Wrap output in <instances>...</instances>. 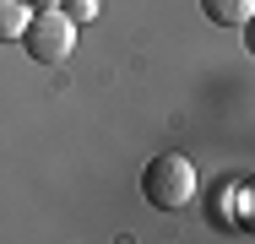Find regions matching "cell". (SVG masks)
<instances>
[{"label": "cell", "instance_id": "obj_3", "mask_svg": "<svg viewBox=\"0 0 255 244\" xmlns=\"http://www.w3.org/2000/svg\"><path fill=\"white\" fill-rule=\"evenodd\" d=\"M206 22H217V27H245L255 16V0H201Z\"/></svg>", "mask_w": 255, "mask_h": 244}, {"label": "cell", "instance_id": "obj_5", "mask_svg": "<svg viewBox=\"0 0 255 244\" xmlns=\"http://www.w3.org/2000/svg\"><path fill=\"white\" fill-rule=\"evenodd\" d=\"M65 16H71V22H93V16H98V0H71Z\"/></svg>", "mask_w": 255, "mask_h": 244}, {"label": "cell", "instance_id": "obj_1", "mask_svg": "<svg viewBox=\"0 0 255 244\" xmlns=\"http://www.w3.org/2000/svg\"><path fill=\"white\" fill-rule=\"evenodd\" d=\"M196 190H201L196 185V163L185 152H157L152 163H147V174H141V195H147V206H157V212L190 206Z\"/></svg>", "mask_w": 255, "mask_h": 244}, {"label": "cell", "instance_id": "obj_4", "mask_svg": "<svg viewBox=\"0 0 255 244\" xmlns=\"http://www.w3.org/2000/svg\"><path fill=\"white\" fill-rule=\"evenodd\" d=\"M27 16H33L27 0H0V44H16L22 27H27Z\"/></svg>", "mask_w": 255, "mask_h": 244}, {"label": "cell", "instance_id": "obj_2", "mask_svg": "<svg viewBox=\"0 0 255 244\" xmlns=\"http://www.w3.org/2000/svg\"><path fill=\"white\" fill-rule=\"evenodd\" d=\"M22 49H27V60H38V65H60V60H71V49H76V22L65 16V11H33L27 16V27H22Z\"/></svg>", "mask_w": 255, "mask_h": 244}]
</instances>
